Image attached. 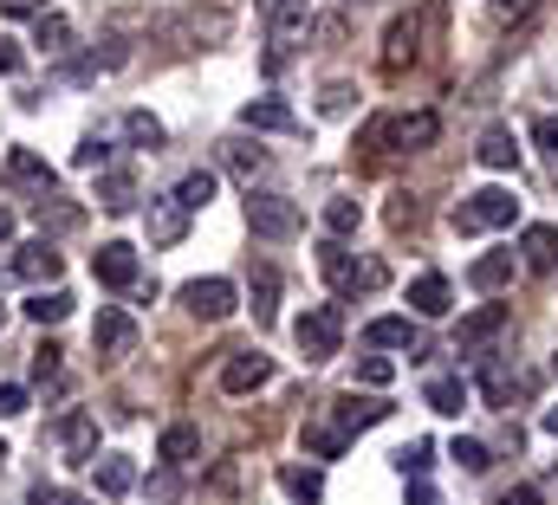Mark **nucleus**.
I'll return each instance as SVG.
<instances>
[{
  "label": "nucleus",
  "mask_w": 558,
  "mask_h": 505,
  "mask_svg": "<svg viewBox=\"0 0 558 505\" xmlns=\"http://www.w3.org/2000/svg\"><path fill=\"white\" fill-rule=\"evenodd\" d=\"M72 169H98V175H105V169H111V143H105V136H85V143L72 149Z\"/></svg>",
  "instance_id": "nucleus-37"
},
{
  "label": "nucleus",
  "mask_w": 558,
  "mask_h": 505,
  "mask_svg": "<svg viewBox=\"0 0 558 505\" xmlns=\"http://www.w3.org/2000/svg\"><path fill=\"white\" fill-rule=\"evenodd\" d=\"M344 441H351V434H338V428H305V454H312V460H338Z\"/></svg>",
  "instance_id": "nucleus-36"
},
{
  "label": "nucleus",
  "mask_w": 558,
  "mask_h": 505,
  "mask_svg": "<svg viewBox=\"0 0 558 505\" xmlns=\"http://www.w3.org/2000/svg\"><path fill=\"white\" fill-rule=\"evenodd\" d=\"M274 382V357H260V350H234L228 364H221V389L228 395H254V389H267Z\"/></svg>",
  "instance_id": "nucleus-11"
},
{
  "label": "nucleus",
  "mask_w": 558,
  "mask_h": 505,
  "mask_svg": "<svg viewBox=\"0 0 558 505\" xmlns=\"http://www.w3.org/2000/svg\"><path fill=\"white\" fill-rule=\"evenodd\" d=\"M520 201L513 188H474L461 208H454V234H487V227H513Z\"/></svg>",
  "instance_id": "nucleus-2"
},
{
  "label": "nucleus",
  "mask_w": 558,
  "mask_h": 505,
  "mask_svg": "<svg viewBox=\"0 0 558 505\" xmlns=\"http://www.w3.org/2000/svg\"><path fill=\"white\" fill-rule=\"evenodd\" d=\"M52 370H59V350H52V344H46V350H33V377H52Z\"/></svg>",
  "instance_id": "nucleus-48"
},
{
  "label": "nucleus",
  "mask_w": 558,
  "mask_h": 505,
  "mask_svg": "<svg viewBox=\"0 0 558 505\" xmlns=\"http://www.w3.org/2000/svg\"><path fill=\"white\" fill-rule=\"evenodd\" d=\"M428 467H435V441H410V447L397 454V473H403V480H428Z\"/></svg>",
  "instance_id": "nucleus-35"
},
{
  "label": "nucleus",
  "mask_w": 558,
  "mask_h": 505,
  "mask_svg": "<svg viewBox=\"0 0 558 505\" xmlns=\"http://www.w3.org/2000/svg\"><path fill=\"white\" fill-rule=\"evenodd\" d=\"M0 13H33V20H39V13H46V0H0Z\"/></svg>",
  "instance_id": "nucleus-51"
},
{
  "label": "nucleus",
  "mask_w": 558,
  "mask_h": 505,
  "mask_svg": "<svg viewBox=\"0 0 558 505\" xmlns=\"http://www.w3.org/2000/svg\"><path fill=\"white\" fill-rule=\"evenodd\" d=\"M7 460H13V447H7V441H0V473H7Z\"/></svg>",
  "instance_id": "nucleus-54"
},
{
  "label": "nucleus",
  "mask_w": 558,
  "mask_h": 505,
  "mask_svg": "<svg viewBox=\"0 0 558 505\" xmlns=\"http://www.w3.org/2000/svg\"><path fill=\"white\" fill-rule=\"evenodd\" d=\"M533 7H539V0H494V13H500V20H526Z\"/></svg>",
  "instance_id": "nucleus-46"
},
{
  "label": "nucleus",
  "mask_w": 558,
  "mask_h": 505,
  "mask_svg": "<svg viewBox=\"0 0 558 505\" xmlns=\"http://www.w3.org/2000/svg\"><path fill=\"white\" fill-rule=\"evenodd\" d=\"M13 415H26V389L20 382H0V421H13Z\"/></svg>",
  "instance_id": "nucleus-42"
},
{
  "label": "nucleus",
  "mask_w": 558,
  "mask_h": 505,
  "mask_svg": "<svg viewBox=\"0 0 558 505\" xmlns=\"http://www.w3.org/2000/svg\"><path fill=\"white\" fill-rule=\"evenodd\" d=\"M533 143H539V149H546V156L558 162V111H553V118H539V124H533Z\"/></svg>",
  "instance_id": "nucleus-43"
},
{
  "label": "nucleus",
  "mask_w": 558,
  "mask_h": 505,
  "mask_svg": "<svg viewBox=\"0 0 558 505\" xmlns=\"http://www.w3.org/2000/svg\"><path fill=\"white\" fill-rule=\"evenodd\" d=\"M175 201H182L189 214H195V208H208V201H215V169H189V175L175 182Z\"/></svg>",
  "instance_id": "nucleus-30"
},
{
  "label": "nucleus",
  "mask_w": 558,
  "mask_h": 505,
  "mask_svg": "<svg viewBox=\"0 0 558 505\" xmlns=\"http://www.w3.org/2000/svg\"><path fill=\"white\" fill-rule=\"evenodd\" d=\"M448 460H454L461 473H487V467H494V460H487V447H481L474 434H454V441H448Z\"/></svg>",
  "instance_id": "nucleus-34"
},
{
  "label": "nucleus",
  "mask_w": 558,
  "mask_h": 505,
  "mask_svg": "<svg viewBox=\"0 0 558 505\" xmlns=\"http://www.w3.org/2000/svg\"><path fill=\"white\" fill-rule=\"evenodd\" d=\"M182 305H189L202 324H221V318L241 305V292H234V279H189V285H182Z\"/></svg>",
  "instance_id": "nucleus-6"
},
{
  "label": "nucleus",
  "mask_w": 558,
  "mask_h": 505,
  "mask_svg": "<svg viewBox=\"0 0 558 505\" xmlns=\"http://www.w3.org/2000/svg\"><path fill=\"white\" fill-rule=\"evenodd\" d=\"M59 253H52V241H26V247L13 253V272L26 279V285H46V279H59Z\"/></svg>",
  "instance_id": "nucleus-16"
},
{
  "label": "nucleus",
  "mask_w": 558,
  "mask_h": 505,
  "mask_svg": "<svg viewBox=\"0 0 558 505\" xmlns=\"http://www.w3.org/2000/svg\"><path fill=\"white\" fill-rule=\"evenodd\" d=\"M377 421H390V402H384V395H357V389H351V395L331 402V428H338V434H364V428H377Z\"/></svg>",
  "instance_id": "nucleus-9"
},
{
  "label": "nucleus",
  "mask_w": 558,
  "mask_h": 505,
  "mask_svg": "<svg viewBox=\"0 0 558 505\" xmlns=\"http://www.w3.org/2000/svg\"><path fill=\"white\" fill-rule=\"evenodd\" d=\"M468 279H474V292H487V298H494V292L513 279V253H481V259L468 266Z\"/></svg>",
  "instance_id": "nucleus-22"
},
{
  "label": "nucleus",
  "mask_w": 558,
  "mask_h": 505,
  "mask_svg": "<svg viewBox=\"0 0 558 505\" xmlns=\"http://www.w3.org/2000/svg\"><path fill=\"white\" fill-rule=\"evenodd\" d=\"M494 505H539V486H533V480H520V486H507Z\"/></svg>",
  "instance_id": "nucleus-44"
},
{
  "label": "nucleus",
  "mask_w": 558,
  "mask_h": 505,
  "mask_svg": "<svg viewBox=\"0 0 558 505\" xmlns=\"http://www.w3.org/2000/svg\"><path fill=\"white\" fill-rule=\"evenodd\" d=\"M435 136H441L435 111H416V118H390V136H384V143H403V149H428Z\"/></svg>",
  "instance_id": "nucleus-21"
},
{
  "label": "nucleus",
  "mask_w": 558,
  "mask_h": 505,
  "mask_svg": "<svg viewBox=\"0 0 558 505\" xmlns=\"http://www.w3.org/2000/svg\"><path fill=\"white\" fill-rule=\"evenodd\" d=\"M364 344L371 350H422V331L410 318H371L364 324Z\"/></svg>",
  "instance_id": "nucleus-15"
},
{
  "label": "nucleus",
  "mask_w": 558,
  "mask_h": 505,
  "mask_svg": "<svg viewBox=\"0 0 558 505\" xmlns=\"http://www.w3.org/2000/svg\"><path fill=\"white\" fill-rule=\"evenodd\" d=\"M241 124L247 130H274V136H299V130H305L286 104H274V98H247V104H241Z\"/></svg>",
  "instance_id": "nucleus-17"
},
{
  "label": "nucleus",
  "mask_w": 558,
  "mask_h": 505,
  "mask_svg": "<svg viewBox=\"0 0 558 505\" xmlns=\"http://www.w3.org/2000/svg\"><path fill=\"white\" fill-rule=\"evenodd\" d=\"M195 447H202V434H195L189 421H175V428H162V441H156V460H169V467H189V460H195Z\"/></svg>",
  "instance_id": "nucleus-23"
},
{
  "label": "nucleus",
  "mask_w": 558,
  "mask_h": 505,
  "mask_svg": "<svg viewBox=\"0 0 558 505\" xmlns=\"http://www.w3.org/2000/svg\"><path fill=\"white\" fill-rule=\"evenodd\" d=\"M422 402H428L435 415H461V408H468V382L461 377H435L428 389H422Z\"/></svg>",
  "instance_id": "nucleus-28"
},
{
  "label": "nucleus",
  "mask_w": 558,
  "mask_h": 505,
  "mask_svg": "<svg viewBox=\"0 0 558 505\" xmlns=\"http://www.w3.org/2000/svg\"><path fill=\"white\" fill-rule=\"evenodd\" d=\"M318 272H325V285L338 292V298H357V292H377L390 272H384V259H357V253H344L338 241H325L318 247Z\"/></svg>",
  "instance_id": "nucleus-1"
},
{
  "label": "nucleus",
  "mask_w": 558,
  "mask_h": 505,
  "mask_svg": "<svg viewBox=\"0 0 558 505\" xmlns=\"http://www.w3.org/2000/svg\"><path fill=\"white\" fill-rule=\"evenodd\" d=\"M410 505H441V493H435L428 480H410Z\"/></svg>",
  "instance_id": "nucleus-50"
},
{
  "label": "nucleus",
  "mask_w": 558,
  "mask_h": 505,
  "mask_svg": "<svg viewBox=\"0 0 558 505\" xmlns=\"http://www.w3.org/2000/svg\"><path fill=\"white\" fill-rule=\"evenodd\" d=\"M416 39H422L416 13H410V20H397V26H390V39H384V72H403V65L416 59Z\"/></svg>",
  "instance_id": "nucleus-20"
},
{
  "label": "nucleus",
  "mask_w": 558,
  "mask_h": 505,
  "mask_svg": "<svg viewBox=\"0 0 558 505\" xmlns=\"http://www.w3.org/2000/svg\"><path fill=\"white\" fill-rule=\"evenodd\" d=\"M26 318H33V324H65V318H72V292H59V285L46 292V285H39V292L26 298Z\"/></svg>",
  "instance_id": "nucleus-25"
},
{
  "label": "nucleus",
  "mask_w": 558,
  "mask_h": 505,
  "mask_svg": "<svg viewBox=\"0 0 558 505\" xmlns=\"http://www.w3.org/2000/svg\"><path fill=\"white\" fill-rule=\"evenodd\" d=\"M92 272H98V285H111V292L137 285V247H124V241H105V247L92 253Z\"/></svg>",
  "instance_id": "nucleus-12"
},
{
  "label": "nucleus",
  "mask_w": 558,
  "mask_h": 505,
  "mask_svg": "<svg viewBox=\"0 0 558 505\" xmlns=\"http://www.w3.org/2000/svg\"><path fill=\"white\" fill-rule=\"evenodd\" d=\"M481 395H487L494 408H500V402L513 395V382H507V370H500V364H487V370H481Z\"/></svg>",
  "instance_id": "nucleus-41"
},
{
  "label": "nucleus",
  "mask_w": 558,
  "mask_h": 505,
  "mask_svg": "<svg viewBox=\"0 0 558 505\" xmlns=\"http://www.w3.org/2000/svg\"><path fill=\"white\" fill-rule=\"evenodd\" d=\"M221 162L241 169V175H260V169H267V156H260V149H241V143H221Z\"/></svg>",
  "instance_id": "nucleus-39"
},
{
  "label": "nucleus",
  "mask_w": 558,
  "mask_h": 505,
  "mask_svg": "<svg viewBox=\"0 0 558 505\" xmlns=\"http://www.w3.org/2000/svg\"><path fill=\"white\" fill-rule=\"evenodd\" d=\"M92 473H98V493L105 500H124L137 486V460L131 454H105V460H92Z\"/></svg>",
  "instance_id": "nucleus-18"
},
{
  "label": "nucleus",
  "mask_w": 558,
  "mask_h": 505,
  "mask_svg": "<svg viewBox=\"0 0 558 505\" xmlns=\"http://www.w3.org/2000/svg\"><path fill=\"white\" fill-rule=\"evenodd\" d=\"M520 266H526V272H553L558 266V234L546 227V221L520 234Z\"/></svg>",
  "instance_id": "nucleus-19"
},
{
  "label": "nucleus",
  "mask_w": 558,
  "mask_h": 505,
  "mask_svg": "<svg viewBox=\"0 0 558 505\" xmlns=\"http://www.w3.org/2000/svg\"><path fill=\"white\" fill-rule=\"evenodd\" d=\"M33 505H92V500H85V493H59V486H39V493H33Z\"/></svg>",
  "instance_id": "nucleus-45"
},
{
  "label": "nucleus",
  "mask_w": 558,
  "mask_h": 505,
  "mask_svg": "<svg viewBox=\"0 0 558 505\" xmlns=\"http://www.w3.org/2000/svg\"><path fill=\"white\" fill-rule=\"evenodd\" d=\"M500 331H507V305H481V311H468V318L454 324V357H474V350H487Z\"/></svg>",
  "instance_id": "nucleus-8"
},
{
  "label": "nucleus",
  "mask_w": 558,
  "mask_h": 505,
  "mask_svg": "<svg viewBox=\"0 0 558 505\" xmlns=\"http://www.w3.org/2000/svg\"><path fill=\"white\" fill-rule=\"evenodd\" d=\"M325 111H331V118L351 111V85H331V91H325Z\"/></svg>",
  "instance_id": "nucleus-47"
},
{
  "label": "nucleus",
  "mask_w": 558,
  "mask_h": 505,
  "mask_svg": "<svg viewBox=\"0 0 558 505\" xmlns=\"http://www.w3.org/2000/svg\"><path fill=\"white\" fill-rule=\"evenodd\" d=\"M59 447H65L72 467H92V460H98V421H92V415H65V421H59Z\"/></svg>",
  "instance_id": "nucleus-13"
},
{
  "label": "nucleus",
  "mask_w": 558,
  "mask_h": 505,
  "mask_svg": "<svg viewBox=\"0 0 558 505\" xmlns=\"http://www.w3.org/2000/svg\"><path fill=\"white\" fill-rule=\"evenodd\" d=\"M344 7H377V0H344Z\"/></svg>",
  "instance_id": "nucleus-55"
},
{
  "label": "nucleus",
  "mask_w": 558,
  "mask_h": 505,
  "mask_svg": "<svg viewBox=\"0 0 558 505\" xmlns=\"http://www.w3.org/2000/svg\"><path fill=\"white\" fill-rule=\"evenodd\" d=\"M92 350H98L105 364H124V357L137 350V318H131V311H118V305H98V324H92Z\"/></svg>",
  "instance_id": "nucleus-5"
},
{
  "label": "nucleus",
  "mask_w": 558,
  "mask_h": 505,
  "mask_svg": "<svg viewBox=\"0 0 558 505\" xmlns=\"http://www.w3.org/2000/svg\"><path fill=\"white\" fill-rule=\"evenodd\" d=\"M260 20H267V33H292L312 20V0H260Z\"/></svg>",
  "instance_id": "nucleus-29"
},
{
  "label": "nucleus",
  "mask_w": 558,
  "mask_h": 505,
  "mask_svg": "<svg viewBox=\"0 0 558 505\" xmlns=\"http://www.w3.org/2000/svg\"><path fill=\"white\" fill-rule=\"evenodd\" d=\"M143 227H149V247H175V241L189 234V208H182L175 195H149Z\"/></svg>",
  "instance_id": "nucleus-10"
},
{
  "label": "nucleus",
  "mask_w": 558,
  "mask_h": 505,
  "mask_svg": "<svg viewBox=\"0 0 558 505\" xmlns=\"http://www.w3.org/2000/svg\"><path fill=\"white\" fill-rule=\"evenodd\" d=\"M546 434H558V408H546Z\"/></svg>",
  "instance_id": "nucleus-53"
},
{
  "label": "nucleus",
  "mask_w": 558,
  "mask_h": 505,
  "mask_svg": "<svg viewBox=\"0 0 558 505\" xmlns=\"http://www.w3.org/2000/svg\"><path fill=\"white\" fill-rule=\"evenodd\" d=\"M131 201H137V175H131V169H105V182H98V208L124 214Z\"/></svg>",
  "instance_id": "nucleus-24"
},
{
  "label": "nucleus",
  "mask_w": 558,
  "mask_h": 505,
  "mask_svg": "<svg viewBox=\"0 0 558 505\" xmlns=\"http://www.w3.org/2000/svg\"><path fill=\"white\" fill-rule=\"evenodd\" d=\"M124 136H131L137 149H156V143H162V124H156L149 111H131V118H124Z\"/></svg>",
  "instance_id": "nucleus-38"
},
{
  "label": "nucleus",
  "mask_w": 558,
  "mask_h": 505,
  "mask_svg": "<svg viewBox=\"0 0 558 505\" xmlns=\"http://www.w3.org/2000/svg\"><path fill=\"white\" fill-rule=\"evenodd\" d=\"M292 337H299L305 364H331L338 344H344V311H338V305H312V311L292 324Z\"/></svg>",
  "instance_id": "nucleus-3"
},
{
  "label": "nucleus",
  "mask_w": 558,
  "mask_h": 505,
  "mask_svg": "<svg viewBox=\"0 0 558 505\" xmlns=\"http://www.w3.org/2000/svg\"><path fill=\"white\" fill-rule=\"evenodd\" d=\"M13 241V208H0V247Z\"/></svg>",
  "instance_id": "nucleus-52"
},
{
  "label": "nucleus",
  "mask_w": 558,
  "mask_h": 505,
  "mask_svg": "<svg viewBox=\"0 0 558 505\" xmlns=\"http://www.w3.org/2000/svg\"><path fill=\"white\" fill-rule=\"evenodd\" d=\"M33 46L65 52V46H72V20H65V13H39V20H33Z\"/></svg>",
  "instance_id": "nucleus-31"
},
{
  "label": "nucleus",
  "mask_w": 558,
  "mask_h": 505,
  "mask_svg": "<svg viewBox=\"0 0 558 505\" xmlns=\"http://www.w3.org/2000/svg\"><path fill=\"white\" fill-rule=\"evenodd\" d=\"M448 305H454V285H448L441 272L410 279V311H416V318H448Z\"/></svg>",
  "instance_id": "nucleus-14"
},
{
  "label": "nucleus",
  "mask_w": 558,
  "mask_h": 505,
  "mask_svg": "<svg viewBox=\"0 0 558 505\" xmlns=\"http://www.w3.org/2000/svg\"><path fill=\"white\" fill-rule=\"evenodd\" d=\"M357 221H364V208H357L351 195H331V201H325V227H331V241L357 234Z\"/></svg>",
  "instance_id": "nucleus-32"
},
{
  "label": "nucleus",
  "mask_w": 558,
  "mask_h": 505,
  "mask_svg": "<svg viewBox=\"0 0 558 505\" xmlns=\"http://www.w3.org/2000/svg\"><path fill=\"white\" fill-rule=\"evenodd\" d=\"M390 377H397L390 357H364V364H357V382H364V389H390Z\"/></svg>",
  "instance_id": "nucleus-40"
},
{
  "label": "nucleus",
  "mask_w": 558,
  "mask_h": 505,
  "mask_svg": "<svg viewBox=\"0 0 558 505\" xmlns=\"http://www.w3.org/2000/svg\"><path fill=\"white\" fill-rule=\"evenodd\" d=\"M279 486H286L299 505H318V500H325V473H318V467H279Z\"/></svg>",
  "instance_id": "nucleus-27"
},
{
  "label": "nucleus",
  "mask_w": 558,
  "mask_h": 505,
  "mask_svg": "<svg viewBox=\"0 0 558 505\" xmlns=\"http://www.w3.org/2000/svg\"><path fill=\"white\" fill-rule=\"evenodd\" d=\"M0 182H7V188H33V195L46 201L59 175H52V162H46V156H33V149H7V162H0Z\"/></svg>",
  "instance_id": "nucleus-7"
},
{
  "label": "nucleus",
  "mask_w": 558,
  "mask_h": 505,
  "mask_svg": "<svg viewBox=\"0 0 558 505\" xmlns=\"http://www.w3.org/2000/svg\"><path fill=\"white\" fill-rule=\"evenodd\" d=\"M247 227H254L260 241H292V234L305 227V208L286 201V195H254V188H247Z\"/></svg>",
  "instance_id": "nucleus-4"
},
{
  "label": "nucleus",
  "mask_w": 558,
  "mask_h": 505,
  "mask_svg": "<svg viewBox=\"0 0 558 505\" xmlns=\"http://www.w3.org/2000/svg\"><path fill=\"white\" fill-rule=\"evenodd\" d=\"M274 305H279V272L274 266H254V318L274 324Z\"/></svg>",
  "instance_id": "nucleus-33"
},
{
  "label": "nucleus",
  "mask_w": 558,
  "mask_h": 505,
  "mask_svg": "<svg viewBox=\"0 0 558 505\" xmlns=\"http://www.w3.org/2000/svg\"><path fill=\"white\" fill-rule=\"evenodd\" d=\"M20 72V46L13 39H0V78H13Z\"/></svg>",
  "instance_id": "nucleus-49"
},
{
  "label": "nucleus",
  "mask_w": 558,
  "mask_h": 505,
  "mask_svg": "<svg viewBox=\"0 0 558 505\" xmlns=\"http://www.w3.org/2000/svg\"><path fill=\"white\" fill-rule=\"evenodd\" d=\"M487 169H513L520 162V149H513V130L507 124H494V130H481V149H474Z\"/></svg>",
  "instance_id": "nucleus-26"
}]
</instances>
